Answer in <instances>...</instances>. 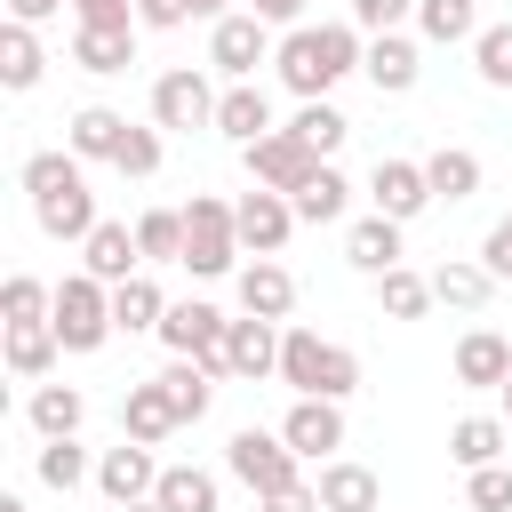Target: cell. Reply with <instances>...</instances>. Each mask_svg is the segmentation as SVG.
<instances>
[{
  "label": "cell",
  "instance_id": "1",
  "mask_svg": "<svg viewBox=\"0 0 512 512\" xmlns=\"http://www.w3.org/2000/svg\"><path fill=\"white\" fill-rule=\"evenodd\" d=\"M360 56H368V32L360 24H288L280 48H272L288 96H328L344 72H360Z\"/></svg>",
  "mask_w": 512,
  "mask_h": 512
},
{
  "label": "cell",
  "instance_id": "2",
  "mask_svg": "<svg viewBox=\"0 0 512 512\" xmlns=\"http://www.w3.org/2000/svg\"><path fill=\"white\" fill-rule=\"evenodd\" d=\"M24 192H32V224H40L48 240H72V248H80V240L104 224L80 152H32V160H24Z\"/></svg>",
  "mask_w": 512,
  "mask_h": 512
},
{
  "label": "cell",
  "instance_id": "3",
  "mask_svg": "<svg viewBox=\"0 0 512 512\" xmlns=\"http://www.w3.org/2000/svg\"><path fill=\"white\" fill-rule=\"evenodd\" d=\"M280 384L288 392H312V400H352L360 392V352L352 344H328L320 328H280Z\"/></svg>",
  "mask_w": 512,
  "mask_h": 512
},
{
  "label": "cell",
  "instance_id": "4",
  "mask_svg": "<svg viewBox=\"0 0 512 512\" xmlns=\"http://www.w3.org/2000/svg\"><path fill=\"white\" fill-rule=\"evenodd\" d=\"M240 224H232V200H216V192H192L184 200V272L192 280H224V272H240Z\"/></svg>",
  "mask_w": 512,
  "mask_h": 512
},
{
  "label": "cell",
  "instance_id": "5",
  "mask_svg": "<svg viewBox=\"0 0 512 512\" xmlns=\"http://www.w3.org/2000/svg\"><path fill=\"white\" fill-rule=\"evenodd\" d=\"M56 336H64V352H104L112 336H120V320H112V288L96 280V272H64L56 280Z\"/></svg>",
  "mask_w": 512,
  "mask_h": 512
},
{
  "label": "cell",
  "instance_id": "6",
  "mask_svg": "<svg viewBox=\"0 0 512 512\" xmlns=\"http://www.w3.org/2000/svg\"><path fill=\"white\" fill-rule=\"evenodd\" d=\"M224 472H232L248 496H272V488H296V480H304V456H296L280 432H264V424H240V432L224 440Z\"/></svg>",
  "mask_w": 512,
  "mask_h": 512
},
{
  "label": "cell",
  "instance_id": "7",
  "mask_svg": "<svg viewBox=\"0 0 512 512\" xmlns=\"http://www.w3.org/2000/svg\"><path fill=\"white\" fill-rule=\"evenodd\" d=\"M272 24L256 16V8H232V16H216L208 24V64L224 72V80H256V64H272Z\"/></svg>",
  "mask_w": 512,
  "mask_h": 512
},
{
  "label": "cell",
  "instance_id": "8",
  "mask_svg": "<svg viewBox=\"0 0 512 512\" xmlns=\"http://www.w3.org/2000/svg\"><path fill=\"white\" fill-rule=\"evenodd\" d=\"M152 128H168V136L216 128V88H208V72H192V64L160 72V80H152Z\"/></svg>",
  "mask_w": 512,
  "mask_h": 512
},
{
  "label": "cell",
  "instance_id": "9",
  "mask_svg": "<svg viewBox=\"0 0 512 512\" xmlns=\"http://www.w3.org/2000/svg\"><path fill=\"white\" fill-rule=\"evenodd\" d=\"M224 312L216 304H200V296H184V304H168V320H160V344H168V360H208L216 376H224Z\"/></svg>",
  "mask_w": 512,
  "mask_h": 512
},
{
  "label": "cell",
  "instance_id": "10",
  "mask_svg": "<svg viewBox=\"0 0 512 512\" xmlns=\"http://www.w3.org/2000/svg\"><path fill=\"white\" fill-rule=\"evenodd\" d=\"M232 224H240V248H248V256H280V248L296 240V200L272 192V184H256V192L232 200Z\"/></svg>",
  "mask_w": 512,
  "mask_h": 512
},
{
  "label": "cell",
  "instance_id": "11",
  "mask_svg": "<svg viewBox=\"0 0 512 512\" xmlns=\"http://www.w3.org/2000/svg\"><path fill=\"white\" fill-rule=\"evenodd\" d=\"M240 160H248V184H272V192H296V184L320 168V152H312L296 128H272V136L240 144Z\"/></svg>",
  "mask_w": 512,
  "mask_h": 512
},
{
  "label": "cell",
  "instance_id": "12",
  "mask_svg": "<svg viewBox=\"0 0 512 512\" xmlns=\"http://www.w3.org/2000/svg\"><path fill=\"white\" fill-rule=\"evenodd\" d=\"M280 440H288L304 464H328V456L344 448V400H312V392H296L288 416H280Z\"/></svg>",
  "mask_w": 512,
  "mask_h": 512
},
{
  "label": "cell",
  "instance_id": "13",
  "mask_svg": "<svg viewBox=\"0 0 512 512\" xmlns=\"http://www.w3.org/2000/svg\"><path fill=\"white\" fill-rule=\"evenodd\" d=\"M280 328H288V320H256V312H240V320L224 328V376H240V384L280 376Z\"/></svg>",
  "mask_w": 512,
  "mask_h": 512
},
{
  "label": "cell",
  "instance_id": "14",
  "mask_svg": "<svg viewBox=\"0 0 512 512\" xmlns=\"http://www.w3.org/2000/svg\"><path fill=\"white\" fill-rule=\"evenodd\" d=\"M160 472H168V464H160L144 440H128V432H120V448L96 456V488H104L112 504H144V496L160 488Z\"/></svg>",
  "mask_w": 512,
  "mask_h": 512
},
{
  "label": "cell",
  "instance_id": "15",
  "mask_svg": "<svg viewBox=\"0 0 512 512\" xmlns=\"http://www.w3.org/2000/svg\"><path fill=\"white\" fill-rule=\"evenodd\" d=\"M80 272H96L104 288H120V280H136V272H152L144 264V248H136V224H120V216H104L88 240H80Z\"/></svg>",
  "mask_w": 512,
  "mask_h": 512
},
{
  "label": "cell",
  "instance_id": "16",
  "mask_svg": "<svg viewBox=\"0 0 512 512\" xmlns=\"http://www.w3.org/2000/svg\"><path fill=\"white\" fill-rule=\"evenodd\" d=\"M232 296H240V312H256V320H288V312H296V272H288L280 256H248V264L232 272Z\"/></svg>",
  "mask_w": 512,
  "mask_h": 512
},
{
  "label": "cell",
  "instance_id": "17",
  "mask_svg": "<svg viewBox=\"0 0 512 512\" xmlns=\"http://www.w3.org/2000/svg\"><path fill=\"white\" fill-rule=\"evenodd\" d=\"M120 432H128V440H144V448H160V440H176V432H184V416H176V400H168V384H160V376H144V384H128V392H120Z\"/></svg>",
  "mask_w": 512,
  "mask_h": 512
},
{
  "label": "cell",
  "instance_id": "18",
  "mask_svg": "<svg viewBox=\"0 0 512 512\" xmlns=\"http://www.w3.org/2000/svg\"><path fill=\"white\" fill-rule=\"evenodd\" d=\"M360 72H368V88H376V96H408V88L424 80V56H416V40H408V32H368Z\"/></svg>",
  "mask_w": 512,
  "mask_h": 512
},
{
  "label": "cell",
  "instance_id": "19",
  "mask_svg": "<svg viewBox=\"0 0 512 512\" xmlns=\"http://www.w3.org/2000/svg\"><path fill=\"white\" fill-rule=\"evenodd\" d=\"M8 336H0V360H8V376H24V384H48V368H56V352H64V336H56V320H0Z\"/></svg>",
  "mask_w": 512,
  "mask_h": 512
},
{
  "label": "cell",
  "instance_id": "20",
  "mask_svg": "<svg viewBox=\"0 0 512 512\" xmlns=\"http://www.w3.org/2000/svg\"><path fill=\"white\" fill-rule=\"evenodd\" d=\"M136 32L144 24H72V64L96 72V80H112V72L136 64Z\"/></svg>",
  "mask_w": 512,
  "mask_h": 512
},
{
  "label": "cell",
  "instance_id": "21",
  "mask_svg": "<svg viewBox=\"0 0 512 512\" xmlns=\"http://www.w3.org/2000/svg\"><path fill=\"white\" fill-rule=\"evenodd\" d=\"M368 200H376L384 216H400V224H416V216L432 208V184H424V160H376V176H368Z\"/></svg>",
  "mask_w": 512,
  "mask_h": 512
},
{
  "label": "cell",
  "instance_id": "22",
  "mask_svg": "<svg viewBox=\"0 0 512 512\" xmlns=\"http://www.w3.org/2000/svg\"><path fill=\"white\" fill-rule=\"evenodd\" d=\"M400 232H408L400 216L368 208V216L344 232V264H352V272H368V280H376V272H392V264H400Z\"/></svg>",
  "mask_w": 512,
  "mask_h": 512
},
{
  "label": "cell",
  "instance_id": "23",
  "mask_svg": "<svg viewBox=\"0 0 512 512\" xmlns=\"http://www.w3.org/2000/svg\"><path fill=\"white\" fill-rule=\"evenodd\" d=\"M504 376H512V344H504L496 328H464V336H456V384L504 392Z\"/></svg>",
  "mask_w": 512,
  "mask_h": 512
},
{
  "label": "cell",
  "instance_id": "24",
  "mask_svg": "<svg viewBox=\"0 0 512 512\" xmlns=\"http://www.w3.org/2000/svg\"><path fill=\"white\" fill-rule=\"evenodd\" d=\"M312 488H320L328 512H384V480H376L368 464H352V456H328Z\"/></svg>",
  "mask_w": 512,
  "mask_h": 512
},
{
  "label": "cell",
  "instance_id": "25",
  "mask_svg": "<svg viewBox=\"0 0 512 512\" xmlns=\"http://www.w3.org/2000/svg\"><path fill=\"white\" fill-rule=\"evenodd\" d=\"M40 72H48V48H40V24H0V88L8 96H32L40 88Z\"/></svg>",
  "mask_w": 512,
  "mask_h": 512
},
{
  "label": "cell",
  "instance_id": "26",
  "mask_svg": "<svg viewBox=\"0 0 512 512\" xmlns=\"http://www.w3.org/2000/svg\"><path fill=\"white\" fill-rule=\"evenodd\" d=\"M216 128H224L232 144H256V136H272V96H264L256 80H232V88L216 96Z\"/></svg>",
  "mask_w": 512,
  "mask_h": 512
},
{
  "label": "cell",
  "instance_id": "27",
  "mask_svg": "<svg viewBox=\"0 0 512 512\" xmlns=\"http://www.w3.org/2000/svg\"><path fill=\"white\" fill-rule=\"evenodd\" d=\"M120 136H128V112H112V104H80L64 120V152H80V160H112Z\"/></svg>",
  "mask_w": 512,
  "mask_h": 512
},
{
  "label": "cell",
  "instance_id": "28",
  "mask_svg": "<svg viewBox=\"0 0 512 512\" xmlns=\"http://www.w3.org/2000/svg\"><path fill=\"white\" fill-rule=\"evenodd\" d=\"M504 448H512V424H504V416H456V424H448V456H456L464 472L504 464Z\"/></svg>",
  "mask_w": 512,
  "mask_h": 512
},
{
  "label": "cell",
  "instance_id": "29",
  "mask_svg": "<svg viewBox=\"0 0 512 512\" xmlns=\"http://www.w3.org/2000/svg\"><path fill=\"white\" fill-rule=\"evenodd\" d=\"M480 176H488V168H480V152H472V144H440V152L424 160V184H432V200H448V208H456V200H472V192H480Z\"/></svg>",
  "mask_w": 512,
  "mask_h": 512
},
{
  "label": "cell",
  "instance_id": "30",
  "mask_svg": "<svg viewBox=\"0 0 512 512\" xmlns=\"http://www.w3.org/2000/svg\"><path fill=\"white\" fill-rule=\"evenodd\" d=\"M288 200H296V224H336V216L352 208V184H344V168H336V160H320Z\"/></svg>",
  "mask_w": 512,
  "mask_h": 512
},
{
  "label": "cell",
  "instance_id": "31",
  "mask_svg": "<svg viewBox=\"0 0 512 512\" xmlns=\"http://www.w3.org/2000/svg\"><path fill=\"white\" fill-rule=\"evenodd\" d=\"M112 320H120V336H160V320H168V296H160V280H152V272L120 280V288H112Z\"/></svg>",
  "mask_w": 512,
  "mask_h": 512
},
{
  "label": "cell",
  "instance_id": "32",
  "mask_svg": "<svg viewBox=\"0 0 512 512\" xmlns=\"http://www.w3.org/2000/svg\"><path fill=\"white\" fill-rule=\"evenodd\" d=\"M24 416H32V432H40V440H72V432L88 424V400H80L72 384H32Z\"/></svg>",
  "mask_w": 512,
  "mask_h": 512
},
{
  "label": "cell",
  "instance_id": "33",
  "mask_svg": "<svg viewBox=\"0 0 512 512\" xmlns=\"http://www.w3.org/2000/svg\"><path fill=\"white\" fill-rule=\"evenodd\" d=\"M152 504H160V512H224V488H216V472H200V464H168L160 488H152Z\"/></svg>",
  "mask_w": 512,
  "mask_h": 512
},
{
  "label": "cell",
  "instance_id": "34",
  "mask_svg": "<svg viewBox=\"0 0 512 512\" xmlns=\"http://www.w3.org/2000/svg\"><path fill=\"white\" fill-rule=\"evenodd\" d=\"M488 288H496V272H488L480 256H472V264H464V256L432 264V296H440L448 312H480V304H488Z\"/></svg>",
  "mask_w": 512,
  "mask_h": 512
},
{
  "label": "cell",
  "instance_id": "35",
  "mask_svg": "<svg viewBox=\"0 0 512 512\" xmlns=\"http://www.w3.org/2000/svg\"><path fill=\"white\" fill-rule=\"evenodd\" d=\"M440 296H432V272H408V264H392V272H376V312L384 320H424Z\"/></svg>",
  "mask_w": 512,
  "mask_h": 512
},
{
  "label": "cell",
  "instance_id": "36",
  "mask_svg": "<svg viewBox=\"0 0 512 512\" xmlns=\"http://www.w3.org/2000/svg\"><path fill=\"white\" fill-rule=\"evenodd\" d=\"M416 32L432 48H464L480 40V0H416Z\"/></svg>",
  "mask_w": 512,
  "mask_h": 512
},
{
  "label": "cell",
  "instance_id": "37",
  "mask_svg": "<svg viewBox=\"0 0 512 512\" xmlns=\"http://www.w3.org/2000/svg\"><path fill=\"white\" fill-rule=\"evenodd\" d=\"M160 384H168V400H176L184 424H200V416L216 408V368H208V360H168Z\"/></svg>",
  "mask_w": 512,
  "mask_h": 512
},
{
  "label": "cell",
  "instance_id": "38",
  "mask_svg": "<svg viewBox=\"0 0 512 512\" xmlns=\"http://www.w3.org/2000/svg\"><path fill=\"white\" fill-rule=\"evenodd\" d=\"M32 472H40V488H80V480H96V464H88V448H80V432L72 440H40V456H32Z\"/></svg>",
  "mask_w": 512,
  "mask_h": 512
},
{
  "label": "cell",
  "instance_id": "39",
  "mask_svg": "<svg viewBox=\"0 0 512 512\" xmlns=\"http://www.w3.org/2000/svg\"><path fill=\"white\" fill-rule=\"evenodd\" d=\"M288 128H296V136H304V144H312V152H320V160H336V144H344V136H352V120H344V112H336V104H328V96H304V104H296V120H288Z\"/></svg>",
  "mask_w": 512,
  "mask_h": 512
},
{
  "label": "cell",
  "instance_id": "40",
  "mask_svg": "<svg viewBox=\"0 0 512 512\" xmlns=\"http://www.w3.org/2000/svg\"><path fill=\"white\" fill-rule=\"evenodd\" d=\"M136 248H144V264H184V208H144Z\"/></svg>",
  "mask_w": 512,
  "mask_h": 512
},
{
  "label": "cell",
  "instance_id": "41",
  "mask_svg": "<svg viewBox=\"0 0 512 512\" xmlns=\"http://www.w3.org/2000/svg\"><path fill=\"white\" fill-rule=\"evenodd\" d=\"M160 160H168V128H136V120H128V136H120L112 168H120L128 184H144V176H160Z\"/></svg>",
  "mask_w": 512,
  "mask_h": 512
},
{
  "label": "cell",
  "instance_id": "42",
  "mask_svg": "<svg viewBox=\"0 0 512 512\" xmlns=\"http://www.w3.org/2000/svg\"><path fill=\"white\" fill-rule=\"evenodd\" d=\"M472 72H480V88H512V24H480Z\"/></svg>",
  "mask_w": 512,
  "mask_h": 512
},
{
  "label": "cell",
  "instance_id": "43",
  "mask_svg": "<svg viewBox=\"0 0 512 512\" xmlns=\"http://www.w3.org/2000/svg\"><path fill=\"white\" fill-rule=\"evenodd\" d=\"M48 312H56V288L32 280V272H8V288H0V320H48Z\"/></svg>",
  "mask_w": 512,
  "mask_h": 512
},
{
  "label": "cell",
  "instance_id": "44",
  "mask_svg": "<svg viewBox=\"0 0 512 512\" xmlns=\"http://www.w3.org/2000/svg\"><path fill=\"white\" fill-rule=\"evenodd\" d=\"M464 496H472V512H512V464H480V472H464Z\"/></svg>",
  "mask_w": 512,
  "mask_h": 512
},
{
  "label": "cell",
  "instance_id": "45",
  "mask_svg": "<svg viewBox=\"0 0 512 512\" xmlns=\"http://www.w3.org/2000/svg\"><path fill=\"white\" fill-rule=\"evenodd\" d=\"M416 16V0H352V24L360 32H400Z\"/></svg>",
  "mask_w": 512,
  "mask_h": 512
},
{
  "label": "cell",
  "instance_id": "46",
  "mask_svg": "<svg viewBox=\"0 0 512 512\" xmlns=\"http://www.w3.org/2000/svg\"><path fill=\"white\" fill-rule=\"evenodd\" d=\"M480 264H488L496 280H512V216H496V224H488V240H480Z\"/></svg>",
  "mask_w": 512,
  "mask_h": 512
},
{
  "label": "cell",
  "instance_id": "47",
  "mask_svg": "<svg viewBox=\"0 0 512 512\" xmlns=\"http://www.w3.org/2000/svg\"><path fill=\"white\" fill-rule=\"evenodd\" d=\"M256 512H328V504H320V488H312V480H296V488H272V496H256Z\"/></svg>",
  "mask_w": 512,
  "mask_h": 512
},
{
  "label": "cell",
  "instance_id": "48",
  "mask_svg": "<svg viewBox=\"0 0 512 512\" xmlns=\"http://www.w3.org/2000/svg\"><path fill=\"white\" fill-rule=\"evenodd\" d=\"M72 24H136V0H72Z\"/></svg>",
  "mask_w": 512,
  "mask_h": 512
},
{
  "label": "cell",
  "instance_id": "49",
  "mask_svg": "<svg viewBox=\"0 0 512 512\" xmlns=\"http://www.w3.org/2000/svg\"><path fill=\"white\" fill-rule=\"evenodd\" d=\"M64 8H72V0H8L16 24H48V16H64Z\"/></svg>",
  "mask_w": 512,
  "mask_h": 512
},
{
  "label": "cell",
  "instance_id": "50",
  "mask_svg": "<svg viewBox=\"0 0 512 512\" xmlns=\"http://www.w3.org/2000/svg\"><path fill=\"white\" fill-rule=\"evenodd\" d=\"M248 8H256V16H264V24H272V32H288V24H296V16H304V0H248Z\"/></svg>",
  "mask_w": 512,
  "mask_h": 512
},
{
  "label": "cell",
  "instance_id": "51",
  "mask_svg": "<svg viewBox=\"0 0 512 512\" xmlns=\"http://www.w3.org/2000/svg\"><path fill=\"white\" fill-rule=\"evenodd\" d=\"M184 8H192V16H208V24H216V16H232V0H184Z\"/></svg>",
  "mask_w": 512,
  "mask_h": 512
},
{
  "label": "cell",
  "instance_id": "52",
  "mask_svg": "<svg viewBox=\"0 0 512 512\" xmlns=\"http://www.w3.org/2000/svg\"><path fill=\"white\" fill-rule=\"evenodd\" d=\"M112 512H160V504H152V496H144V504H112Z\"/></svg>",
  "mask_w": 512,
  "mask_h": 512
},
{
  "label": "cell",
  "instance_id": "53",
  "mask_svg": "<svg viewBox=\"0 0 512 512\" xmlns=\"http://www.w3.org/2000/svg\"><path fill=\"white\" fill-rule=\"evenodd\" d=\"M0 512H24V496H0Z\"/></svg>",
  "mask_w": 512,
  "mask_h": 512
},
{
  "label": "cell",
  "instance_id": "54",
  "mask_svg": "<svg viewBox=\"0 0 512 512\" xmlns=\"http://www.w3.org/2000/svg\"><path fill=\"white\" fill-rule=\"evenodd\" d=\"M504 424H512V376H504Z\"/></svg>",
  "mask_w": 512,
  "mask_h": 512
}]
</instances>
